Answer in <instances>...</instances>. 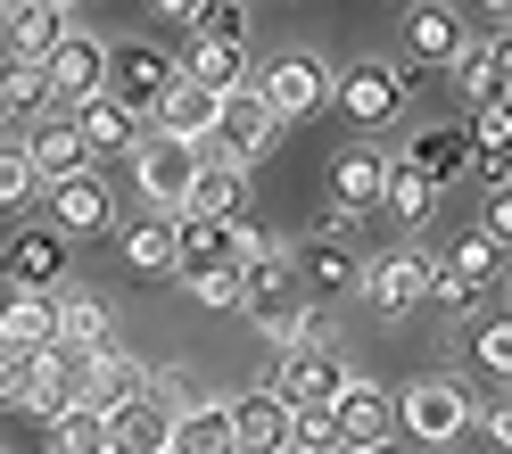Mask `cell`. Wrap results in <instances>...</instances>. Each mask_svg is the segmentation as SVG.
I'll list each match as a JSON object with an SVG mask.
<instances>
[{
  "instance_id": "6da1fadb",
  "label": "cell",
  "mask_w": 512,
  "mask_h": 454,
  "mask_svg": "<svg viewBox=\"0 0 512 454\" xmlns=\"http://www.w3.org/2000/svg\"><path fill=\"white\" fill-rule=\"evenodd\" d=\"M323 100H331L347 124L380 133V124H397V116H405V75L389 67V58H347V67L323 83Z\"/></svg>"
},
{
  "instance_id": "7a4b0ae2",
  "label": "cell",
  "mask_w": 512,
  "mask_h": 454,
  "mask_svg": "<svg viewBox=\"0 0 512 454\" xmlns=\"http://www.w3.org/2000/svg\"><path fill=\"white\" fill-rule=\"evenodd\" d=\"M397 430H405V438H422V446L463 438V430H471V388H463L455 372H430V380L397 388Z\"/></svg>"
},
{
  "instance_id": "3957f363",
  "label": "cell",
  "mask_w": 512,
  "mask_h": 454,
  "mask_svg": "<svg viewBox=\"0 0 512 454\" xmlns=\"http://www.w3.org/2000/svg\"><path fill=\"white\" fill-rule=\"evenodd\" d=\"M133 190L149 199V215H174L182 207V182H190V166H199V141H182V133H133Z\"/></svg>"
},
{
  "instance_id": "277c9868",
  "label": "cell",
  "mask_w": 512,
  "mask_h": 454,
  "mask_svg": "<svg viewBox=\"0 0 512 454\" xmlns=\"http://www.w3.org/2000/svg\"><path fill=\"white\" fill-rule=\"evenodd\" d=\"M504 281V240H488V232H471L446 265H430V298L438 306H455V314H479V298Z\"/></svg>"
},
{
  "instance_id": "5b68a950",
  "label": "cell",
  "mask_w": 512,
  "mask_h": 454,
  "mask_svg": "<svg viewBox=\"0 0 512 454\" xmlns=\"http://www.w3.org/2000/svg\"><path fill=\"white\" fill-rule=\"evenodd\" d=\"M273 133H281V116L256 100V83H232V91H223V108H215V133L199 149H223V157H240V166H256V157L273 149Z\"/></svg>"
},
{
  "instance_id": "8992f818",
  "label": "cell",
  "mask_w": 512,
  "mask_h": 454,
  "mask_svg": "<svg viewBox=\"0 0 512 454\" xmlns=\"http://www.w3.org/2000/svg\"><path fill=\"white\" fill-rule=\"evenodd\" d=\"M323 83H331V67L314 50H281V58H265V75H256V100H265L281 124H298V116L323 108Z\"/></svg>"
},
{
  "instance_id": "52a82bcc",
  "label": "cell",
  "mask_w": 512,
  "mask_h": 454,
  "mask_svg": "<svg viewBox=\"0 0 512 454\" xmlns=\"http://www.w3.org/2000/svg\"><path fill=\"white\" fill-rule=\"evenodd\" d=\"M0 281L9 289H58L67 281V232L58 223H17L0 240Z\"/></svg>"
},
{
  "instance_id": "ba28073f",
  "label": "cell",
  "mask_w": 512,
  "mask_h": 454,
  "mask_svg": "<svg viewBox=\"0 0 512 454\" xmlns=\"http://www.w3.org/2000/svg\"><path fill=\"white\" fill-rule=\"evenodd\" d=\"M265 388H273L281 405H331L339 388H347V364H339V347L306 339V347H281V364H273Z\"/></svg>"
},
{
  "instance_id": "9c48e42d",
  "label": "cell",
  "mask_w": 512,
  "mask_h": 454,
  "mask_svg": "<svg viewBox=\"0 0 512 454\" xmlns=\"http://www.w3.org/2000/svg\"><path fill=\"white\" fill-rule=\"evenodd\" d=\"M331 421H339V446H356V454L389 446L397 438V388H372V380L347 372V388L331 397Z\"/></svg>"
},
{
  "instance_id": "30bf717a",
  "label": "cell",
  "mask_w": 512,
  "mask_h": 454,
  "mask_svg": "<svg viewBox=\"0 0 512 454\" xmlns=\"http://www.w3.org/2000/svg\"><path fill=\"white\" fill-rule=\"evenodd\" d=\"M166 83H174V58L157 50V42H108V75H100V91H116L133 116H149Z\"/></svg>"
},
{
  "instance_id": "8fae6325",
  "label": "cell",
  "mask_w": 512,
  "mask_h": 454,
  "mask_svg": "<svg viewBox=\"0 0 512 454\" xmlns=\"http://www.w3.org/2000/svg\"><path fill=\"white\" fill-rule=\"evenodd\" d=\"M397 50H405V83L413 75H430V67H446V58L463 50V25H455V9H446V0H413L405 9V25H397Z\"/></svg>"
},
{
  "instance_id": "7c38bea8",
  "label": "cell",
  "mask_w": 512,
  "mask_h": 454,
  "mask_svg": "<svg viewBox=\"0 0 512 454\" xmlns=\"http://www.w3.org/2000/svg\"><path fill=\"white\" fill-rule=\"evenodd\" d=\"M42 199H50V223H58V232H91V240H100L108 223H116V190L100 182V166H75V174L42 182Z\"/></svg>"
},
{
  "instance_id": "4fadbf2b",
  "label": "cell",
  "mask_w": 512,
  "mask_h": 454,
  "mask_svg": "<svg viewBox=\"0 0 512 454\" xmlns=\"http://www.w3.org/2000/svg\"><path fill=\"white\" fill-rule=\"evenodd\" d=\"M42 75H50V100L67 108V100H83V91H100V75H108V42L83 34V25H67V34L42 50Z\"/></svg>"
},
{
  "instance_id": "5bb4252c",
  "label": "cell",
  "mask_w": 512,
  "mask_h": 454,
  "mask_svg": "<svg viewBox=\"0 0 512 454\" xmlns=\"http://www.w3.org/2000/svg\"><path fill=\"white\" fill-rule=\"evenodd\" d=\"M83 397V347L67 339H42L34 355H25V413H58V405H75Z\"/></svg>"
},
{
  "instance_id": "9a60e30c",
  "label": "cell",
  "mask_w": 512,
  "mask_h": 454,
  "mask_svg": "<svg viewBox=\"0 0 512 454\" xmlns=\"http://www.w3.org/2000/svg\"><path fill=\"white\" fill-rule=\"evenodd\" d=\"M290 265H298V289H314V298H356L364 289V256L339 232H314L306 248H290Z\"/></svg>"
},
{
  "instance_id": "2e32d148",
  "label": "cell",
  "mask_w": 512,
  "mask_h": 454,
  "mask_svg": "<svg viewBox=\"0 0 512 454\" xmlns=\"http://www.w3.org/2000/svg\"><path fill=\"white\" fill-rule=\"evenodd\" d=\"M240 199H248V166L223 157V149H199V166H190L174 215H240Z\"/></svg>"
},
{
  "instance_id": "e0dca14e",
  "label": "cell",
  "mask_w": 512,
  "mask_h": 454,
  "mask_svg": "<svg viewBox=\"0 0 512 454\" xmlns=\"http://www.w3.org/2000/svg\"><path fill=\"white\" fill-rule=\"evenodd\" d=\"M281 421H290V405H281L273 388H240V397H223V446L273 454L281 446Z\"/></svg>"
},
{
  "instance_id": "ac0fdd59",
  "label": "cell",
  "mask_w": 512,
  "mask_h": 454,
  "mask_svg": "<svg viewBox=\"0 0 512 454\" xmlns=\"http://www.w3.org/2000/svg\"><path fill=\"white\" fill-rule=\"evenodd\" d=\"M166 397L157 388H133L124 405H108L100 421H108V454H166Z\"/></svg>"
},
{
  "instance_id": "d6986e66",
  "label": "cell",
  "mask_w": 512,
  "mask_h": 454,
  "mask_svg": "<svg viewBox=\"0 0 512 454\" xmlns=\"http://www.w3.org/2000/svg\"><path fill=\"white\" fill-rule=\"evenodd\" d=\"M446 75H455L463 108H488V100H504V83H512V42H504V34H488V42H463L455 58H446Z\"/></svg>"
},
{
  "instance_id": "ffe728a7",
  "label": "cell",
  "mask_w": 512,
  "mask_h": 454,
  "mask_svg": "<svg viewBox=\"0 0 512 454\" xmlns=\"http://www.w3.org/2000/svg\"><path fill=\"white\" fill-rule=\"evenodd\" d=\"M364 298L380 314H413L430 298V256L422 248H397V256H380V265H364Z\"/></svg>"
},
{
  "instance_id": "44dd1931",
  "label": "cell",
  "mask_w": 512,
  "mask_h": 454,
  "mask_svg": "<svg viewBox=\"0 0 512 454\" xmlns=\"http://www.w3.org/2000/svg\"><path fill=\"white\" fill-rule=\"evenodd\" d=\"M133 388H149V364H141L133 347H116V339H108V347H91V355H83V405H91V413L124 405Z\"/></svg>"
},
{
  "instance_id": "7402d4cb",
  "label": "cell",
  "mask_w": 512,
  "mask_h": 454,
  "mask_svg": "<svg viewBox=\"0 0 512 454\" xmlns=\"http://www.w3.org/2000/svg\"><path fill=\"white\" fill-rule=\"evenodd\" d=\"M215 108H223V91L174 67V83L157 91V108H149V116L166 124V133H182V141H207V133H215Z\"/></svg>"
},
{
  "instance_id": "603a6c76",
  "label": "cell",
  "mask_w": 512,
  "mask_h": 454,
  "mask_svg": "<svg viewBox=\"0 0 512 454\" xmlns=\"http://www.w3.org/2000/svg\"><path fill=\"white\" fill-rule=\"evenodd\" d=\"M25 157H34V174L42 182H58V174H75V166H91V149H83V133H75V116L58 108V116H25Z\"/></svg>"
},
{
  "instance_id": "cb8c5ba5",
  "label": "cell",
  "mask_w": 512,
  "mask_h": 454,
  "mask_svg": "<svg viewBox=\"0 0 512 454\" xmlns=\"http://www.w3.org/2000/svg\"><path fill=\"white\" fill-rule=\"evenodd\" d=\"M67 116H75V133H83V149L100 157V149H133V133H141V116L116 100V91H83V100H67Z\"/></svg>"
},
{
  "instance_id": "d4e9b609",
  "label": "cell",
  "mask_w": 512,
  "mask_h": 454,
  "mask_svg": "<svg viewBox=\"0 0 512 454\" xmlns=\"http://www.w3.org/2000/svg\"><path fill=\"white\" fill-rule=\"evenodd\" d=\"M380 182H389V157H380L372 141L339 149V166H331V207H347V215H372V207H380Z\"/></svg>"
},
{
  "instance_id": "484cf974",
  "label": "cell",
  "mask_w": 512,
  "mask_h": 454,
  "mask_svg": "<svg viewBox=\"0 0 512 454\" xmlns=\"http://www.w3.org/2000/svg\"><path fill=\"white\" fill-rule=\"evenodd\" d=\"M281 306H298V265H290V248L248 256V265H240V314H281Z\"/></svg>"
},
{
  "instance_id": "4316f807",
  "label": "cell",
  "mask_w": 512,
  "mask_h": 454,
  "mask_svg": "<svg viewBox=\"0 0 512 454\" xmlns=\"http://www.w3.org/2000/svg\"><path fill=\"white\" fill-rule=\"evenodd\" d=\"M42 339H58V289H9V306H0V347L34 355Z\"/></svg>"
},
{
  "instance_id": "83f0119b",
  "label": "cell",
  "mask_w": 512,
  "mask_h": 454,
  "mask_svg": "<svg viewBox=\"0 0 512 454\" xmlns=\"http://www.w3.org/2000/svg\"><path fill=\"white\" fill-rule=\"evenodd\" d=\"M75 25V9H58V0H0V34H9V50H50L58 34Z\"/></svg>"
},
{
  "instance_id": "f1b7e54d",
  "label": "cell",
  "mask_w": 512,
  "mask_h": 454,
  "mask_svg": "<svg viewBox=\"0 0 512 454\" xmlns=\"http://www.w3.org/2000/svg\"><path fill=\"white\" fill-rule=\"evenodd\" d=\"M58 339H67V347H108L116 339V306L100 298V289H58Z\"/></svg>"
},
{
  "instance_id": "f546056e",
  "label": "cell",
  "mask_w": 512,
  "mask_h": 454,
  "mask_svg": "<svg viewBox=\"0 0 512 454\" xmlns=\"http://www.w3.org/2000/svg\"><path fill=\"white\" fill-rule=\"evenodd\" d=\"M223 446V397H182L166 413V454H215Z\"/></svg>"
},
{
  "instance_id": "4dcf8cb0",
  "label": "cell",
  "mask_w": 512,
  "mask_h": 454,
  "mask_svg": "<svg viewBox=\"0 0 512 454\" xmlns=\"http://www.w3.org/2000/svg\"><path fill=\"white\" fill-rule=\"evenodd\" d=\"M405 166H422V174L446 190V182H455V174L471 166V141H463V124H422V133H413V157H405Z\"/></svg>"
},
{
  "instance_id": "1f68e13d",
  "label": "cell",
  "mask_w": 512,
  "mask_h": 454,
  "mask_svg": "<svg viewBox=\"0 0 512 454\" xmlns=\"http://www.w3.org/2000/svg\"><path fill=\"white\" fill-rule=\"evenodd\" d=\"M223 256H232V215H174V273L223 265Z\"/></svg>"
},
{
  "instance_id": "d6a6232c",
  "label": "cell",
  "mask_w": 512,
  "mask_h": 454,
  "mask_svg": "<svg viewBox=\"0 0 512 454\" xmlns=\"http://www.w3.org/2000/svg\"><path fill=\"white\" fill-rule=\"evenodd\" d=\"M0 100H9V124H25L34 108H50V75H42L34 50H9V58H0Z\"/></svg>"
},
{
  "instance_id": "836d02e7",
  "label": "cell",
  "mask_w": 512,
  "mask_h": 454,
  "mask_svg": "<svg viewBox=\"0 0 512 454\" xmlns=\"http://www.w3.org/2000/svg\"><path fill=\"white\" fill-rule=\"evenodd\" d=\"M380 207H389L397 223H430L438 215V182L422 166H389V182H380Z\"/></svg>"
},
{
  "instance_id": "e575fe53",
  "label": "cell",
  "mask_w": 512,
  "mask_h": 454,
  "mask_svg": "<svg viewBox=\"0 0 512 454\" xmlns=\"http://www.w3.org/2000/svg\"><path fill=\"white\" fill-rule=\"evenodd\" d=\"M124 265H133V273H149V281H166V273H174V215L133 223V232H124Z\"/></svg>"
},
{
  "instance_id": "d590c367",
  "label": "cell",
  "mask_w": 512,
  "mask_h": 454,
  "mask_svg": "<svg viewBox=\"0 0 512 454\" xmlns=\"http://www.w3.org/2000/svg\"><path fill=\"white\" fill-rule=\"evenodd\" d=\"M50 446H58V454H108V421L75 397V405L50 413Z\"/></svg>"
},
{
  "instance_id": "8d00e7d4",
  "label": "cell",
  "mask_w": 512,
  "mask_h": 454,
  "mask_svg": "<svg viewBox=\"0 0 512 454\" xmlns=\"http://www.w3.org/2000/svg\"><path fill=\"white\" fill-rule=\"evenodd\" d=\"M174 281H182L207 314H232V306H240V265H232V256H223V265H182Z\"/></svg>"
},
{
  "instance_id": "74e56055",
  "label": "cell",
  "mask_w": 512,
  "mask_h": 454,
  "mask_svg": "<svg viewBox=\"0 0 512 454\" xmlns=\"http://www.w3.org/2000/svg\"><path fill=\"white\" fill-rule=\"evenodd\" d=\"M182 75H199V83H215V91H232V83H248V50H240V42H190Z\"/></svg>"
},
{
  "instance_id": "f35d334b",
  "label": "cell",
  "mask_w": 512,
  "mask_h": 454,
  "mask_svg": "<svg viewBox=\"0 0 512 454\" xmlns=\"http://www.w3.org/2000/svg\"><path fill=\"white\" fill-rule=\"evenodd\" d=\"M25 199H42V174H34V157H25L17 133H0V207H25Z\"/></svg>"
},
{
  "instance_id": "ab89813d",
  "label": "cell",
  "mask_w": 512,
  "mask_h": 454,
  "mask_svg": "<svg viewBox=\"0 0 512 454\" xmlns=\"http://www.w3.org/2000/svg\"><path fill=\"white\" fill-rule=\"evenodd\" d=\"M182 25H190L199 42H240V50H248V0H199Z\"/></svg>"
},
{
  "instance_id": "60d3db41",
  "label": "cell",
  "mask_w": 512,
  "mask_h": 454,
  "mask_svg": "<svg viewBox=\"0 0 512 454\" xmlns=\"http://www.w3.org/2000/svg\"><path fill=\"white\" fill-rule=\"evenodd\" d=\"M281 446H339V421H331V405H290V421H281Z\"/></svg>"
},
{
  "instance_id": "b9f144b4",
  "label": "cell",
  "mask_w": 512,
  "mask_h": 454,
  "mask_svg": "<svg viewBox=\"0 0 512 454\" xmlns=\"http://www.w3.org/2000/svg\"><path fill=\"white\" fill-rule=\"evenodd\" d=\"M471 355H479V372H488V380H504L512 372V322H471Z\"/></svg>"
},
{
  "instance_id": "7bdbcfd3",
  "label": "cell",
  "mask_w": 512,
  "mask_h": 454,
  "mask_svg": "<svg viewBox=\"0 0 512 454\" xmlns=\"http://www.w3.org/2000/svg\"><path fill=\"white\" fill-rule=\"evenodd\" d=\"M256 339H265L273 355H281V347H306V339H314V314H306V306H281V314H256Z\"/></svg>"
},
{
  "instance_id": "ee69618b",
  "label": "cell",
  "mask_w": 512,
  "mask_h": 454,
  "mask_svg": "<svg viewBox=\"0 0 512 454\" xmlns=\"http://www.w3.org/2000/svg\"><path fill=\"white\" fill-rule=\"evenodd\" d=\"M479 232H488V240H512V199H504V182H488V199H479Z\"/></svg>"
},
{
  "instance_id": "f6af8a7d",
  "label": "cell",
  "mask_w": 512,
  "mask_h": 454,
  "mask_svg": "<svg viewBox=\"0 0 512 454\" xmlns=\"http://www.w3.org/2000/svg\"><path fill=\"white\" fill-rule=\"evenodd\" d=\"M273 248H281V240L265 232V223H240V215H232V265H248V256H273Z\"/></svg>"
},
{
  "instance_id": "bcb514c9",
  "label": "cell",
  "mask_w": 512,
  "mask_h": 454,
  "mask_svg": "<svg viewBox=\"0 0 512 454\" xmlns=\"http://www.w3.org/2000/svg\"><path fill=\"white\" fill-rule=\"evenodd\" d=\"M0 405H25V347H0Z\"/></svg>"
},
{
  "instance_id": "7dc6e473",
  "label": "cell",
  "mask_w": 512,
  "mask_h": 454,
  "mask_svg": "<svg viewBox=\"0 0 512 454\" xmlns=\"http://www.w3.org/2000/svg\"><path fill=\"white\" fill-rule=\"evenodd\" d=\"M149 9H157V17H166V25H182L190 9H199V0H149Z\"/></svg>"
},
{
  "instance_id": "c3c4849f",
  "label": "cell",
  "mask_w": 512,
  "mask_h": 454,
  "mask_svg": "<svg viewBox=\"0 0 512 454\" xmlns=\"http://www.w3.org/2000/svg\"><path fill=\"white\" fill-rule=\"evenodd\" d=\"M479 9H488V25H504V9H512V0H479Z\"/></svg>"
},
{
  "instance_id": "681fc988",
  "label": "cell",
  "mask_w": 512,
  "mask_h": 454,
  "mask_svg": "<svg viewBox=\"0 0 512 454\" xmlns=\"http://www.w3.org/2000/svg\"><path fill=\"white\" fill-rule=\"evenodd\" d=\"M0 133H9V100H0Z\"/></svg>"
},
{
  "instance_id": "f907efd6",
  "label": "cell",
  "mask_w": 512,
  "mask_h": 454,
  "mask_svg": "<svg viewBox=\"0 0 512 454\" xmlns=\"http://www.w3.org/2000/svg\"><path fill=\"white\" fill-rule=\"evenodd\" d=\"M58 9H75V0H58Z\"/></svg>"
}]
</instances>
